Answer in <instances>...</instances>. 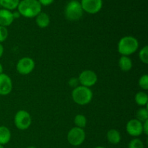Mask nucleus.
<instances>
[{"mask_svg":"<svg viewBox=\"0 0 148 148\" xmlns=\"http://www.w3.org/2000/svg\"><path fill=\"white\" fill-rule=\"evenodd\" d=\"M143 133L145 135L148 134V120L143 123Z\"/></svg>","mask_w":148,"mask_h":148,"instance_id":"nucleus-27","label":"nucleus"},{"mask_svg":"<svg viewBox=\"0 0 148 148\" xmlns=\"http://www.w3.org/2000/svg\"><path fill=\"white\" fill-rule=\"evenodd\" d=\"M41 6H49L54 1V0H38Z\"/></svg>","mask_w":148,"mask_h":148,"instance_id":"nucleus-26","label":"nucleus"},{"mask_svg":"<svg viewBox=\"0 0 148 148\" xmlns=\"http://www.w3.org/2000/svg\"><path fill=\"white\" fill-rule=\"evenodd\" d=\"M11 140V132L5 126H0V144L7 145Z\"/></svg>","mask_w":148,"mask_h":148,"instance_id":"nucleus-16","label":"nucleus"},{"mask_svg":"<svg viewBox=\"0 0 148 148\" xmlns=\"http://www.w3.org/2000/svg\"><path fill=\"white\" fill-rule=\"evenodd\" d=\"M35 68V62L30 57H23L17 62L16 65L17 71L23 75H29Z\"/></svg>","mask_w":148,"mask_h":148,"instance_id":"nucleus-8","label":"nucleus"},{"mask_svg":"<svg viewBox=\"0 0 148 148\" xmlns=\"http://www.w3.org/2000/svg\"><path fill=\"white\" fill-rule=\"evenodd\" d=\"M126 130L132 137H139L143 134V123L136 119L130 120L126 126Z\"/></svg>","mask_w":148,"mask_h":148,"instance_id":"nucleus-10","label":"nucleus"},{"mask_svg":"<svg viewBox=\"0 0 148 148\" xmlns=\"http://www.w3.org/2000/svg\"><path fill=\"white\" fill-rule=\"evenodd\" d=\"M3 53H4V47H3V46L1 45V43H0V58L2 56Z\"/></svg>","mask_w":148,"mask_h":148,"instance_id":"nucleus-29","label":"nucleus"},{"mask_svg":"<svg viewBox=\"0 0 148 148\" xmlns=\"http://www.w3.org/2000/svg\"><path fill=\"white\" fill-rule=\"evenodd\" d=\"M41 4L38 0H22L19 3L17 11L26 18H33L41 12Z\"/></svg>","mask_w":148,"mask_h":148,"instance_id":"nucleus-1","label":"nucleus"},{"mask_svg":"<svg viewBox=\"0 0 148 148\" xmlns=\"http://www.w3.org/2000/svg\"><path fill=\"white\" fill-rule=\"evenodd\" d=\"M83 10L80 2L77 0H71L64 9L65 17L69 21H77L83 15Z\"/></svg>","mask_w":148,"mask_h":148,"instance_id":"nucleus-4","label":"nucleus"},{"mask_svg":"<svg viewBox=\"0 0 148 148\" xmlns=\"http://www.w3.org/2000/svg\"><path fill=\"white\" fill-rule=\"evenodd\" d=\"M3 73V66L1 63H0V75Z\"/></svg>","mask_w":148,"mask_h":148,"instance_id":"nucleus-30","label":"nucleus"},{"mask_svg":"<svg viewBox=\"0 0 148 148\" xmlns=\"http://www.w3.org/2000/svg\"><path fill=\"white\" fill-rule=\"evenodd\" d=\"M134 100L137 105L143 107L146 106L148 103V95L145 92L140 91L135 95Z\"/></svg>","mask_w":148,"mask_h":148,"instance_id":"nucleus-18","label":"nucleus"},{"mask_svg":"<svg viewBox=\"0 0 148 148\" xmlns=\"http://www.w3.org/2000/svg\"><path fill=\"white\" fill-rule=\"evenodd\" d=\"M80 4L82 10L85 12L96 14L102 9L103 0H81Z\"/></svg>","mask_w":148,"mask_h":148,"instance_id":"nucleus-9","label":"nucleus"},{"mask_svg":"<svg viewBox=\"0 0 148 148\" xmlns=\"http://www.w3.org/2000/svg\"><path fill=\"white\" fill-rule=\"evenodd\" d=\"M12 90V81L10 76L2 73L0 75V95H7Z\"/></svg>","mask_w":148,"mask_h":148,"instance_id":"nucleus-11","label":"nucleus"},{"mask_svg":"<svg viewBox=\"0 0 148 148\" xmlns=\"http://www.w3.org/2000/svg\"><path fill=\"white\" fill-rule=\"evenodd\" d=\"M12 14H13V17H14V19H17L21 16L18 11H15L14 12H12Z\"/></svg>","mask_w":148,"mask_h":148,"instance_id":"nucleus-28","label":"nucleus"},{"mask_svg":"<svg viewBox=\"0 0 148 148\" xmlns=\"http://www.w3.org/2000/svg\"><path fill=\"white\" fill-rule=\"evenodd\" d=\"M95 148H106V147H102V146H98V147H95Z\"/></svg>","mask_w":148,"mask_h":148,"instance_id":"nucleus-32","label":"nucleus"},{"mask_svg":"<svg viewBox=\"0 0 148 148\" xmlns=\"http://www.w3.org/2000/svg\"><path fill=\"white\" fill-rule=\"evenodd\" d=\"M139 86L144 90H148V75H144L140 77L138 81Z\"/></svg>","mask_w":148,"mask_h":148,"instance_id":"nucleus-23","label":"nucleus"},{"mask_svg":"<svg viewBox=\"0 0 148 148\" xmlns=\"http://www.w3.org/2000/svg\"><path fill=\"white\" fill-rule=\"evenodd\" d=\"M92 95L90 88L82 85L75 88L72 92V100L79 106H85L90 103L92 99Z\"/></svg>","mask_w":148,"mask_h":148,"instance_id":"nucleus-3","label":"nucleus"},{"mask_svg":"<svg viewBox=\"0 0 148 148\" xmlns=\"http://www.w3.org/2000/svg\"><path fill=\"white\" fill-rule=\"evenodd\" d=\"M78 83H79V80L77 78H71L69 81V85L71 87H74V88H76V87L79 86Z\"/></svg>","mask_w":148,"mask_h":148,"instance_id":"nucleus-25","label":"nucleus"},{"mask_svg":"<svg viewBox=\"0 0 148 148\" xmlns=\"http://www.w3.org/2000/svg\"><path fill=\"white\" fill-rule=\"evenodd\" d=\"M74 122H75V124L77 127L84 129L87 125V119L82 114H77L75 117Z\"/></svg>","mask_w":148,"mask_h":148,"instance_id":"nucleus-20","label":"nucleus"},{"mask_svg":"<svg viewBox=\"0 0 148 148\" xmlns=\"http://www.w3.org/2000/svg\"><path fill=\"white\" fill-rule=\"evenodd\" d=\"M15 127L20 130H25L30 127L32 123L30 114L25 110H20L16 113L14 118Z\"/></svg>","mask_w":148,"mask_h":148,"instance_id":"nucleus-5","label":"nucleus"},{"mask_svg":"<svg viewBox=\"0 0 148 148\" xmlns=\"http://www.w3.org/2000/svg\"><path fill=\"white\" fill-rule=\"evenodd\" d=\"M79 80V83L82 86L87 87V88H90L96 84L98 81V76L96 73L92 70H84L79 74V77L77 78Z\"/></svg>","mask_w":148,"mask_h":148,"instance_id":"nucleus-7","label":"nucleus"},{"mask_svg":"<svg viewBox=\"0 0 148 148\" xmlns=\"http://www.w3.org/2000/svg\"><path fill=\"white\" fill-rule=\"evenodd\" d=\"M128 148H145V145L141 140L138 138H134L130 142Z\"/></svg>","mask_w":148,"mask_h":148,"instance_id":"nucleus-22","label":"nucleus"},{"mask_svg":"<svg viewBox=\"0 0 148 148\" xmlns=\"http://www.w3.org/2000/svg\"><path fill=\"white\" fill-rule=\"evenodd\" d=\"M136 119L142 123L148 120V109L147 107H143L136 112Z\"/></svg>","mask_w":148,"mask_h":148,"instance_id":"nucleus-19","label":"nucleus"},{"mask_svg":"<svg viewBox=\"0 0 148 148\" xmlns=\"http://www.w3.org/2000/svg\"><path fill=\"white\" fill-rule=\"evenodd\" d=\"M20 1V0H0V6L3 9L12 11L17 8Z\"/></svg>","mask_w":148,"mask_h":148,"instance_id":"nucleus-17","label":"nucleus"},{"mask_svg":"<svg viewBox=\"0 0 148 148\" xmlns=\"http://www.w3.org/2000/svg\"><path fill=\"white\" fill-rule=\"evenodd\" d=\"M0 148H4V145H2L0 144Z\"/></svg>","mask_w":148,"mask_h":148,"instance_id":"nucleus-33","label":"nucleus"},{"mask_svg":"<svg viewBox=\"0 0 148 148\" xmlns=\"http://www.w3.org/2000/svg\"><path fill=\"white\" fill-rule=\"evenodd\" d=\"M0 7H1V6H0Z\"/></svg>","mask_w":148,"mask_h":148,"instance_id":"nucleus-34","label":"nucleus"},{"mask_svg":"<svg viewBox=\"0 0 148 148\" xmlns=\"http://www.w3.org/2000/svg\"><path fill=\"white\" fill-rule=\"evenodd\" d=\"M12 12L5 9H0V26H10L14 21Z\"/></svg>","mask_w":148,"mask_h":148,"instance_id":"nucleus-12","label":"nucleus"},{"mask_svg":"<svg viewBox=\"0 0 148 148\" xmlns=\"http://www.w3.org/2000/svg\"><path fill=\"white\" fill-rule=\"evenodd\" d=\"M36 25L40 28H46L50 24V17L46 12H40L36 17Z\"/></svg>","mask_w":148,"mask_h":148,"instance_id":"nucleus-13","label":"nucleus"},{"mask_svg":"<svg viewBox=\"0 0 148 148\" xmlns=\"http://www.w3.org/2000/svg\"><path fill=\"white\" fill-rule=\"evenodd\" d=\"M132 61L129 56H121L119 60V66L124 72L130 71L132 68Z\"/></svg>","mask_w":148,"mask_h":148,"instance_id":"nucleus-15","label":"nucleus"},{"mask_svg":"<svg viewBox=\"0 0 148 148\" xmlns=\"http://www.w3.org/2000/svg\"><path fill=\"white\" fill-rule=\"evenodd\" d=\"M27 148H37V147H36L35 146H29V147H27Z\"/></svg>","mask_w":148,"mask_h":148,"instance_id":"nucleus-31","label":"nucleus"},{"mask_svg":"<svg viewBox=\"0 0 148 148\" xmlns=\"http://www.w3.org/2000/svg\"><path fill=\"white\" fill-rule=\"evenodd\" d=\"M85 132L84 129L79 127H73L69 131L67 134V141L71 145L77 147L81 145L85 142Z\"/></svg>","mask_w":148,"mask_h":148,"instance_id":"nucleus-6","label":"nucleus"},{"mask_svg":"<svg viewBox=\"0 0 148 148\" xmlns=\"http://www.w3.org/2000/svg\"><path fill=\"white\" fill-rule=\"evenodd\" d=\"M107 140L112 145H117L121 142V136L119 132L116 130H110L106 134Z\"/></svg>","mask_w":148,"mask_h":148,"instance_id":"nucleus-14","label":"nucleus"},{"mask_svg":"<svg viewBox=\"0 0 148 148\" xmlns=\"http://www.w3.org/2000/svg\"><path fill=\"white\" fill-rule=\"evenodd\" d=\"M139 58L145 64H148V46H145L139 52Z\"/></svg>","mask_w":148,"mask_h":148,"instance_id":"nucleus-21","label":"nucleus"},{"mask_svg":"<svg viewBox=\"0 0 148 148\" xmlns=\"http://www.w3.org/2000/svg\"><path fill=\"white\" fill-rule=\"evenodd\" d=\"M8 30L6 27L0 26V43L5 41L8 37Z\"/></svg>","mask_w":148,"mask_h":148,"instance_id":"nucleus-24","label":"nucleus"},{"mask_svg":"<svg viewBox=\"0 0 148 148\" xmlns=\"http://www.w3.org/2000/svg\"><path fill=\"white\" fill-rule=\"evenodd\" d=\"M138 48V40L131 36H127L121 38L118 43V51L120 54H121V56H130L135 53Z\"/></svg>","mask_w":148,"mask_h":148,"instance_id":"nucleus-2","label":"nucleus"}]
</instances>
